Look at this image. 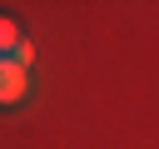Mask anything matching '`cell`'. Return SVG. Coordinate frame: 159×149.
Returning a JSON list of instances; mask_svg holds the SVG:
<instances>
[{
    "label": "cell",
    "instance_id": "7a4b0ae2",
    "mask_svg": "<svg viewBox=\"0 0 159 149\" xmlns=\"http://www.w3.org/2000/svg\"><path fill=\"white\" fill-rule=\"evenodd\" d=\"M5 60H10V65H20V70H25V65H30V60H35V45H30V40H15V45H10V50H5Z\"/></svg>",
    "mask_w": 159,
    "mask_h": 149
},
{
    "label": "cell",
    "instance_id": "3957f363",
    "mask_svg": "<svg viewBox=\"0 0 159 149\" xmlns=\"http://www.w3.org/2000/svg\"><path fill=\"white\" fill-rule=\"evenodd\" d=\"M15 40H20V25H15V20H10L5 10H0V55H5V50H10Z\"/></svg>",
    "mask_w": 159,
    "mask_h": 149
},
{
    "label": "cell",
    "instance_id": "6da1fadb",
    "mask_svg": "<svg viewBox=\"0 0 159 149\" xmlns=\"http://www.w3.org/2000/svg\"><path fill=\"white\" fill-rule=\"evenodd\" d=\"M25 89H30L25 70H20V65H10V60L0 55V109H15V104L25 99Z\"/></svg>",
    "mask_w": 159,
    "mask_h": 149
}]
</instances>
